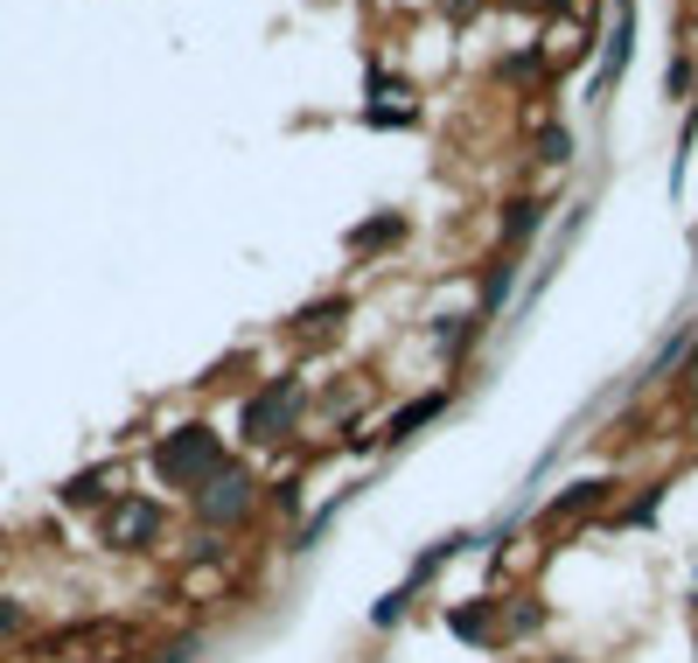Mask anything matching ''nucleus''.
I'll list each match as a JSON object with an SVG mask.
<instances>
[{
  "label": "nucleus",
  "instance_id": "f257e3e1",
  "mask_svg": "<svg viewBox=\"0 0 698 663\" xmlns=\"http://www.w3.org/2000/svg\"><path fill=\"white\" fill-rule=\"evenodd\" d=\"M155 468H161L168 482H203V476H210V468H217V441H210V433H203V426H182L175 441H161Z\"/></svg>",
  "mask_w": 698,
  "mask_h": 663
},
{
  "label": "nucleus",
  "instance_id": "f03ea898",
  "mask_svg": "<svg viewBox=\"0 0 698 663\" xmlns=\"http://www.w3.org/2000/svg\"><path fill=\"white\" fill-rule=\"evenodd\" d=\"M294 377H279V385L266 391V398H252V405H244V433H252V441H266V433H279L294 420Z\"/></svg>",
  "mask_w": 698,
  "mask_h": 663
},
{
  "label": "nucleus",
  "instance_id": "7ed1b4c3",
  "mask_svg": "<svg viewBox=\"0 0 698 663\" xmlns=\"http://www.w3.org/2000/svg\"><path fill=\"white\" fill-rule=\"evenodd\" d=\"M155 503H119V510H112V524H105V538L112 545H119V552H134V545L140 538H155Z\"/></svg>",
  "mask_w": 698,
  "mask_h": 663
},
{
  "label": "nucleus",
  "instance_id": "20e7f679",
  "mask_svg": "<svg viewBox=\"0 0 698 663\" xmlns=\"http://www.w3.org/2000/svg\"><path fill=\"white\" fill-rule=\"evenodd\" d=\"M238 510H244V476H217L210 496H203V517H210V524H231Z\"/></svg>",
  "mask_w": 698,
  "mask_h": 663
},
{
  "label": "nucleus",
  "instance_id": "39448f33",
  "mask_svg": "<svg viewBox=\"0 0 698 663\" xmlns=\"http://www.w3.org/2000/svg\"><path fill=\"white\" fill-rule=\"evenodd\" d=\"M594 503H600V482H580V489H573V496H565V503L552 510V524H573V517H587V510H594Z\"/></svg>",
  "mask_w": 698,
  "mask_h": 663
},
{
  "label": "nucleus",
  "instance_id": "423d86ee",
  "mask_svg": "<svg viewBox=\"0 0 698 663\" xmlns=\"http://www.w3.org/2000/svg\"><path fill=\"white\" fill-rule=\"evenodd\" d=\"M433 412H440V398H412V405L399 412V420H391V441H405V433H412V426H426Z\"/></svg>",
  "mask_w": 698,
  "mask_h": 663
},
{
  "label": "nucleus",
  "instance_id": "0eeeda50",
  "mask_svg": "<svg viewBox=\"0 0 698 663\" xmlns=\"http://www.w3.org/2000/svg\"><path fill=\"white\" fill-rule=\"evenodd\" d=\"M22 636V601H0V642Z\"/></svg>",
  "mask_w": 698,
  "mask_h": 663
}]
</instances>
